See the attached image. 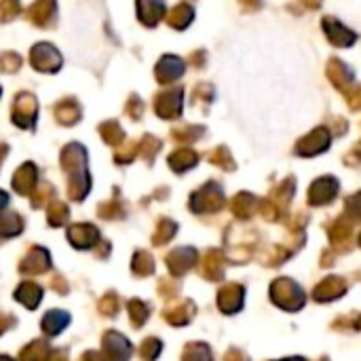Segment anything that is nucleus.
<instances>
[{
  "mask_svg": "<svg viewBox=\"0 0 361 361\" xmlns=\"http://www.w3.org/2000/svg\"><path fill=\"white\" fill-rule=\"evenodd\" d=\"M36 112H38V104L34 99V95H19L13 108V123L19 127H32L36 121Z\"/></svg>",
  "mask_w": 361,
  "mask_h": 361,
  "instance_id": "1",
  "label": "nucleus"
},
{
  "mask_svg": "<svg viewBox=\"0 0 361 361\" xmlns=\"http://www.w3.org/2000/svg\"><path fill=\"white\" fill-rule=\"evenodd\" d=\"M32 63L36 70H42V72H55L59 70L61 66V57L59 53L51 47V44H36L32 49Z\"/></svg>",
  "mask_w": 361,
  "mask_h": 361,
  "instance_id": "2",
  "label": "nucleus"
},
{
  "mask_svg": "<svg viewBox=\"0 0 361 361\" xmlns=\"http://www.w3.org/2000/svg\"><path fill=\"white\" fill-rule=\"evenodd\" d=\"M157 114H161L163 118H176L180 116L182 110V89H167L157 97Z\"/></svg>",
  "mask_w": 361,
  "mask_h": 361,
  "instance_id": "3",
  "label": "nucleus"
},
{
  "mask_svg": "<svg viewBox=\"0 0 361 361\" xmlns=\"http://www.w3.org/2000/svg\"><path fill=\"white\" fill-rule=\"evenodd\" d=\"M330 146V131L326 127L315 129L311 135H307L305 140H300L298 144V152L300 154H319L322 150H326Z\"/></svg>",
  "mask_w": 361,
  "mask_h": 361,
  "instance_id": "4",
  "label": "nucleus"
},
{
  "mask_svg": "<svg viewBox=\"0 0 361 361\" xmlns=\"http://www.w3.org/2000/svg\"><path fill=\"white\" fill-rule=\"evenodd\" d=\"M184 72V63L182 59L173 57V55H167L161 59V63L157 66V78L161 82H173L176 78H180Z\"/></svg>",
  "mask_w": 361,
  "mask_h": 361,
  "instance_id": "5",
  "label": "nucleus"
},
{
  "mask_svg": "<svg viewBox=\"0 0 361 361\" xmlns=\"http://www.w3.org/2000/svg\"><path fill=\"white\" fill-rule=\"evenodd\" d=\"M324 27H326V32H328V38H330L334 44H338V47H349V44H353V42L357 40V36H355L351 30L343 27L336 19H326V21H324Z\"/></svg>",
  "mask_w": 361,
  "mask_h": 361,
  "instance_id": "6",
  "label": "nucleus"
},
{
  "mask_svg": "<svg viewBox=\"0 0 361 361\" xmlns=\"http://www.w3.org/2000/svg\"><path fill=\"white\" fill-rule=\"evenodd\" d=\"M137 13L146 25H154L165 13V2L163 0H137Z\"/></svg>",
  "mask_w": 361,
  "mask_h": 361,
  "instance_id": "7",
  "label": "nucleus"
},
{
  "mask_svg": "<svg viewBox=\"0 0 361 361\" xmlns=\"http://www.w3.org/2000/svg\"><path fill=\"white\" fill-rule=\"evenodd\" d=\"M27 17L36 23V25H47L53 21L55 17V0H38L36 4L30 6Z\"/></svg>",
  "mask_w": 361,
  "mask_h": 361,
  "instance_id": "8",
  "label": "nucleus"
},
{
  "mask_svg": "<svg viewBox=\"0 0 361 361\" xmlns=\"http://www.w3.org/2000/svg\"><path fill=\"white\" fill-rule=\"evenodd\" d=\"M330 78L334 80V85L336 87H349L351 82H353V74H351V70H347V66L343 63V61H338V59H334L332 63H330Z\"/></svg>",
  "mask_w": 361,
  "mask_h": 361,
  "instance_id": "9",
  "label": "nucleus"
},
{
  "mask_svg": "<svg viewBox=\"0 0 361 361\" xmlns=\"http://www.w3.org/2000/svg\"><path fill=\"white\" fill-rule=\"evenodd\" d=\"M55 114H57V118H59L63 125H72V123L78 121L80 108H78L72 99H68V102H61V104L55 108Z\"/></svg>",
  "mask_w": 361,
  "mask_h": 361,
  "instance_id": "10",
  "label": "nucleus"
},
{
  "mask_svg": "<svg viewBox=\"0 0 361 361\" xmlns=\"http://www.w3.org/2000/svg\"><path fill=\"white\" fill-rule=\"evenodd\" d=\"M192 8L188 4H178L173 11H171V17H169V23L178 30H184L190 21H192Z\"/></svg>",
  "mask_w": 361,
  "mask_h": 361,
  "instance_id": "11",
  "label": "nucleus"
},
{
  "mask_svg": "<svg viewBox=\"0 0 361 361\" xmlns=\"http://www.w3.org/2000/svg\"><path fill=\"white\" fill-rule=\"evenodd\" d=\"M169 163L176 167V171H184L188 167H192L197 163V154L192 150H178L176 154H171Z\"/></svg>",
  "mask_w": 361,
  "mask_h": 361,
  "instance_id": "12",
  "label": "nucleus"
},
{
  "mask_svg": "<svg viewBox=\"0 0 361 361\" xmlns=\"http://www.w3.org/2000/svg\"><path fill=\"white\" fill-rule=\"evenodd\" d=\"M99 131H102V135H104V140L108 142V144H116V142H123V129H121V125L118 123H114V121H110V123H104L102 127H99Z\"/></svg>",
  "mask_w": 361,
  "mask_h": 361,
  "instance_id": "13",
  "label": "nucleus"
},
{
  "mask_svg": "<svg viewBox=\"0 0 361 361\" xmlns=\"http://www.w3.org/2000/svg\"><path fill=\"white\" fill-rule=\"evenodd\" d=\"M19 2L17 0H2L0 2V17L2 19H13L19 13Z\"/></svg>",
  "mask_w": 361,
  "mask_h": 361,
  "instance_id": "14",
  "label": "nucleus"
},
{
  "mask_svg": "<svg viewBox=\"0 0 361 361\" xmlns=\"http://www.w3.org/2000/svg\"><path fill=\"white\" fill-rule=\"evenodd\" d=\"M21 66V57L15 55V53H6L0 57V70H8V72H15L17 68Z\"/></svg>",
  "mask_w": 361,
  "mask_h": 361,
  "instance_id": "15",
  "label": "nucleus"
},
{
  "mask_svg": "<svg viewBox=\"0 0 361 361\" xmlns=\"http://www.w3.org/2000/svg\"><path fill=\"white\" fill-rule=\"evenodd\" d=\"M142 112H144V106H142V104H140V102L133 97V99H131V104H129V114H131L133 118H137Z\"/></svg>",
  "mask_w": 361,
  "mask_h": 361,
  "instance_id": "16",
  "label": "nucleus"
}]
</instances>
